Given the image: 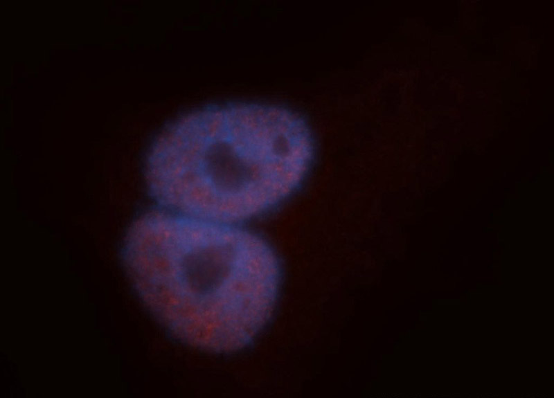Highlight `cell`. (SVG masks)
<instances>
[{
    "label": "cell",
    "instance_id": "obj_1",
    "mask_svg": "<svg viewBox=\"0 0 554 398\" xmlns=\"http://www.w3.org/2000/svg\"><path fill=\"white\" fill-rule=\"evenodd\" d=\"M123 259L138 296L174 337L226 354L249 345L269 321L278 260L259 235L174 212L138 218Z\"/></svg>",
    "mask_w": 554,
    "mask_h": 398
},
{
    "label": "cell",
    "instance_id": "obj_2",
    "mask_svg": "<svg viewBox=\"0 0 554 398\" xmlns=\"http://www.w3.org/2000/svg\"><path fill=\"white\" fill-rule=\"evenodd\" d=\"M313 156L310 130L294 111L265 103L216 104L162 130L148 154L146 181L170 211L232 224L286 199Z\"/></svg>",
    "mask_w": 554,
    "mask_h": 398
}]
</instances>
